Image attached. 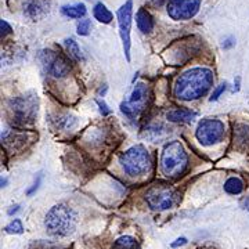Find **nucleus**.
I'll list each match as a JSON object with an SVG mask.
<instances>
[{
  "instance_id": "nucleus-1",
  "label": "nucleus",
  "mask_w": 249,
  "mask_h": 249,
  "mask_svg": "<svg viewBox=\"0 0 249 249\" xmlns=\"http://www.w3.org/2000/svg\"><path fill=\"white\" fill-rule=\"evenodd\" d=\"M213 85V72L196 67L183 72L173 86L175 97L183 101H194L205 96Z\"/></svg>"
},
{
  "instance_id": "nucleus-2",
  "label": "nucleus",
  "mask_w": 249,
  "mask_h": 249,
  "mask_svg": "<svg viewBox=\"0 0 249 249\" xmlns=\"http://www.w3.org/2000/svg\"><path fill=\"white\" fill-rule=\"evenodd\" d=\"M37 108H39V100L34 91H29L27 94L10 100L7 106L10 122L18 127L32 124L37 116Z\"/></svg>"
},
{
  "instance_id": "nucleus-3",
  "label": "nucleus",
  "mask_w": 249,
  "mask_h": 249,
  "mask_svg": "<svg viewBox=\"0 0 249 249\" xmlns=\"http://www.w3.org/2000/svg\"><path fill=\"white\" fill-rule=\"evenodd\" d=\"M160 172L166 178H180L188 166V155L180 142H168L160 154Z\"/></svg>"
},
{
  "instance_id": "nucleus-4",
  "label": "nucleus",
  "mask_w": 249,
  "mask_h": 249,
  "mask_svg": "<svg viewBox=\"0 0 249 249\" xmlns=\"http://www.w3.org/2000/svg\"><path fill=\"white\" fill-rule=\"evenodd\" d=\"M45 227L54 237H67L76 227V214L67 205H55L46 214Z\"/></svg>"
},
{
  "instance_id": "nucleus-5",
  "label": "nucleus",
  "mask_w": 249,
  "mask_h": 249,
  "mask_svg": "<svg viewBox=\"0 0 249 249\" xmlns=\"http://www.w3.org/2000/svg\"><path fill=\"white\" fill-rule=\"evenodd\" d=\"M119 162L129 176H142L151 168L150 152L142 144H137L126 150L119 157Z\"/></svg>"
},
{
  "instance_id": "nucleus-6",
  "label": "nucleus",
  "mask_w": 249,
  "mask_h": 249,
  "mask_svg": "<svg viewBox=\"0 0 249 249\" xmlns=\"http://www.w3.org/2000/svg\"><path fill=\"white\" fill-rule=\"evenodd\" d=\"M145 201L154 211H169L180 202V196L170 186L157 184L147 191Z\"/></svg>"
},
{
  "instance_id": "nucleus-7",
  "label": "nucleus",
  "mask_w": 249,
  "mask_h": 249,
  "mask_svg": "<svg viewBox=\"0 0 249 249\" xmlns=\"http://www.w3.org/2000/svg\"><path fill=\"white\" fill-rule=\"evenodd\" d=\"M150 98H151L150 88L144 83H137L129 98L124 100L121 104V111L129 119H136L137 116L142 115L145 111V108L148 107Z\"/></svg>"
},
{
  "instance_id": "nucleus-8",
  "label": "nucleus",
  "mask_w": 249,
  "mask_h": 249,
  "mask_svg": "<svg viewBox=\"0 0 249 249\" xmlns=\"http://www.w3.org/2000/svg\"><path fill=\"white\" fill-rule=\"evenodd\" d=\"M39 60L42 62L46 73L52 75L53 78L62 79L70 75L71 72V62L67 55L62 53H57L54 50H42L39 54Z\"/></svg>"
},
{
  "instance_id": "nucleus-9",
  "label": "nucleus",
  "mask_w": 249,
  "mask_h": 249,
  "mask_svg": "<svg viewBox=\"0 0 249 249\" xmlns=\"http://www.w3.org/2000/svg\"><path fill=\"white\" fill-rule=\"evenodd\" d=\"M226 134V126L217 119H204L201 121L196 130V137L202 145H213L223 140Z\"/></svg>"
},
{
  "instance_id": "nucleus-10",
  "label": "nucleus",
  "mask_w": 249,
  "mask_h": 249,
  "mask_svg": "<svg viewBox=\"0 0 249 249\" xmlns=\"http://www.w3.org/2000/svg\"><path fill=\"white\" fill-rule=\"evenodd\" d=\"M118 22H119V34L124 45V52L126 60L130 61V29H132V19H133V1L127 0L116 13Z\"/></svg>"
},
{
  "instance_id": "nucleus-11",
  "label": "nucleus",
  "mask_w": 249,
  "mask_h": 249,
  "mask_svg": "<svg viewBox=\"0 0 249 249\" xmlns=\"http://www.w3.org/2000/svg\"><path fill=\"white\" fill-rule=\"evenodd\" d=\"M202 0H169L166 11L175 21H187L198 14Z\"/></svg>"
},
{
  "instance_id": "nucleus-12",
  "label": "nucleus",
  "mask_w": 249,
  "mask_h": 249,
  "mask_svg": "<svg viewBox=\"0 0 249 249\" xmlns=\"http://www.w3.org/2000/svg\"><path fill=\"white\" fill-rule=\"evenodd\" d=\"M35 133L25 130H4L1 133V144H4L11 151H21L27 148L29 144L35 142Z\"/></svg>"
},
{
  "instance_id": "nucleus-13",
  "label": "nucleus",
  "mask_w": 249,
  "mask_h": 249,
  "mask_svg": "<svg viewBox=\"0 0 249 249\" xmlns=\"http://www.w3.org/2000/svg\"><path fill=\"white\" fill-rule=\"evenodd\" d=\"M50 11V0H25L24 14L31 19H40Z\"/></svg>"
},
{
  "instance_id": "nucleus-14",
  "label": "nucleus",
  "mask_w": 249,
  "mask_h": 249,
  "mask_svg": "<svg viewBox=\"0 0 249 249\" xmlns=\"http://www.w3.org/2000/svg\"><path fill=\"white\" fill-rule=\"evenodd\" d=\"M136 22H137L139 31H142V34H150L155 25L154 18L147 9H139L137 14H136Z\"/></svg>"
},
{
  "instance_id": "nucleus-15",
  "label": "nucleus",
  "mask_w": 249,
  "mask_h": 249,
  "mask_svg": "<svg viewBox=\"0 0 249 249\" xmlns=\"http://www.w3.org/2000/svg\"><path fill=\"white\" fill-rule=\"evenodd\" d=\"M234 142L238 148H249V124H235Z\"/></svg>"
},
{
  "instance_id": "nucleus-16",
  "label": "nucleus",
  "mask_w": 249,
  "mask_h": 249,
  "mask_svg": "<svg viewBox=\"0 0 249 249\" xmlns=\"http://www.w3.org/2000/svg\"><path fill=\"white\" fill-rule=\"evenodd\" d=\"M166 116L170 122H191L196 116V112L191 109H186V108H178V109L169 111Z\"/></svg>"
},
{
  "instance_id": "nucleus-17",
  "label": "nucleus",
  "mask_w": 249,
  "mask_h": 249,
  "mask_svg": "<svg viewBox=\"0 0 249 249\" xmlns=\"http://www.w3.org/2000/svg\"><path fill=\"white\" fill-rule=\"evenodd\" d=\"M93 16H94V18L97 19L98 22H101V24H111L112 19H114L112 13H111V11L107 9V6L103 4V3H97V4L94 6V9H93Z\"/></svg>"
},
{
  "instance_id": "nucleus-18",
  "label": "nucleus",
  "mask_w": 249,
  "mask_h": 249,
  "mask_svg": "<svg viewBox=\"0 0 249 249\" xmlns=\"http://www.w3.org/2000/svg\"><path fill=\"white\" fill-rule=\"evenodd\" d=\"M61 13L65 17L82 18L86 16L88 10L83 3H78V4H71V6H64L61 9Z\"/></svg>"
},
{
  "instance_id": "nucleus-19",
  "label": "nucleus",
  "mask_w": 249,
  "mask_h": 249,
  "mask_svg": "<svg viewBox=\"0 0 249 249\" xmlns=\"http://www.w3.org/2000/svg\"><path fill=\"white\" fill-rule=\"evenodd\" d=\"M224 191L231 196H238L244 191V181L238 178H227V181L224 183Z\"/></svg>"
},
{
  "instance_id": "nucleus-20",
  "label": "nucleus",
  "mask_w": 249,
  "mask_h": 249,
  "mask_svg": "<svg viewBox=\"0 0 249 249\" xmlns=\"http://www.w3.org/2000/svg\"><path fill=\"white\" fill-rule=\"evenodd\" d=\"M112 249H140L139 241L130 237V235H124L114 242Z\"/></svg>"
},
{
  "instance_id": "nucleus-21",
  "label": "nucleus",
  "mask_w": 249,
  "mask_h": 249,
  "mask_svg": "<svg viewBox=\"0 0 249 249\" xmlns=\"http://www.w3.org/2000/svg\"><path fill=\"white\" fill-rule=\"evenodd\" d=\"M64 45H65V49H67V53H68V55L71 58H73V60H82V53H80L79 45L72 37L65 39Z\"/></svg>"
},
{
  "instance_id": "nucleus-22",
  "label": "nucleus",
  "mask_w": 249,
  "mask_h": 249,
  "mask_svg": "<svg viewBox=\"0 0 249 249\" xmlns=\"http://www.w3.org/2000/svg\"><path fill=\"white\" fill-rule=\"evenodd\" d=\"M4 231L7 234H22L24 232V227H22V223L18 219H14L13 222L10 223L9 226H6Z\"/></svg>"
},
{
  "instance_id": "nucleus-23",
  "label": "nucleus",
  "mask_w": 249,
  "mask_h": 249,
  "mask_svg": "<svg viewBox=\"0 0 249 249\" xmlns=\"http://www.w3.org/2000/svg\"><path fill=\"white\" fill-rule=\"evenodd\" d=\"M90 28H91V21L85 18V19H80L76 25V29H78V35L80 36H88L90 34Z\"/></svg>"
},
{
  "instance_id": "nucleus-24",
  "label": "nucleus",
  "mask_w": 249,
  "mask_h": 249,
  "mask_svg": "<svg viewBox=\"0 0 249 249\" xmlns=\"http://www.w3.org/2000/svg\"><path fill=\"white\" fill-rule=\"evenodd\" d=\"M0 29H1V39L3 37H6V36L9 35V34H11V27L9 25V22L7 21H4V19H1L0 21Z\"/></svg>"
},
{
  "instance_id": "nucleus-25",
  "label": "nucleus",
  "mask_w": 249,
  "mask_h": 249,
  "mask_svg": "<svg viewBox=\"0 0 249 249\" xmlns=\"http://www.w3.org/2000/svg\"><path fill=\"white\" fill-rule=\"evenodd\" d=\"M96 103H97V106L100 107V112L103 114V116H107L111 114V109L108 108V106L104 103V101H101V100H96Z\"/></svg>"
},
{
  "instance_id": "nucleus-26",
  "label": "nucleus",
  "mask_w": 249,
  "mask_h": 249,
  "mask_svg": "<svg viewBox=\"0 0 249 249\" xmlns=\"http://www.w3.org/2000/svg\"><path fill=\"white\" fill-rule=\"evenodd\" d=\"M224 90H226V83H222V85H220V86H219V88L212 93V97L209 98V100H211V101H216L217 98L222 96V93L224 91Z\"/></svg>"
},
{
  "instance_id": "nucleus-27",
  "label": "nucleus",
  "mask_w": 249,
  "mask_h": 249,
  "mask_svg": "<svg viewBox=\"0 0 249 249\" xmlns=\"http://www.w3.org/2000/svg\"><path fill=\"white\" fill-rule=\"evenodd\" d=\"M40 181H42V176H37V180H36L35 183H34V186L31 187V188H29V190H28V196H31V194H34V193H35L36 190H37V188H39V184H40Z\"/></svg>"
},
{
  "instance_id": "nucleus-28",
  "label": "nucleus",
  "mask_w": 249,
  "mask_h": 249,
  "mask_svg": "<svg viewBox=\"0 0 249 249\" xmlns=\"http://www.w3.org/2000/svg\"><path fill=\"white\" fill-rule=\"evenodd\" d=\"M184 244H187V240L184 237H181V238L176 240V242L172 244V248H178V247H181V245H184Z\"/></svg>"
},
{
  "instance_id": "nucleus-29",
  "label": "nucleus",
  "mask_w": 249,
  "mask_h": 249,
  "mask_svg": "<svg viewBox=\"0 0 249 249\" xmlns=\"http://www.w3.org/2000/svg\"><path fill=\"white\" fill-rule=\"evenodd\" d=\"M234 45H235L234 39H232V37H229V39H226V42L223 43V47H224V49H230V47H232Z\"/></svg>"
},
{
  "instance_id": "nucleus-30",
  "label": "nucleus",
  "mask_w": 249,
  "mask_h": 249,
  "mask_svg": "<svg viewBox=\"0 0 249 249\" xmlns=\"http://www.w3.org/2000/svg\"><path fill=\"white\" fill-rule=\"evenodd\" d=\"M163 1H165V0H150V3H151L152 6H158V7H160Z\"/></svg>"
},
{
  "instance_id": "nucleus-31",
  "label": "nucleus",
  "mask_w": 249,
  "mask_h": 249,
  "mask_svg": "<svg viewBox=\"0 0 249 249\" xmlns=\"http://www.w3.org/2000/svg\"><path fill=\"white\" fill-rule=\"evenodd\" d=\"M242 205H244V208H245V209H247V211L249 212V196L248 198H245V199L242 201Z\"/></svg>"
},
{
  "instance_id": "nucleus-32",
  "label": "nucleus",
  "mask_w": 249,
  "mask_h": 249,
  "mask_svg": "<svg viewBox=\"0 0 249 249\" xmlns=\"http://www.w3.org/2000/svg\"><path fill=\"white\" fill-rule=\"evenodd\" d=\"M18 208H19V205H16V206H13V209H10V211H9V214H13V213H16V212H18Z\"/></svg>"
},
{
  "instance_id": "nucleus-33",
  "label": "nucleus",
  "mask_w": 249,
  "mask_h": 249,
  "mask_svg": "<svg viewBox=\"0 0 249 249\" xmlns=\"http://www.w3.org/2000/svg\"><path fill=\"white\" fill-rule=\"evenodd\" d=\"M6 184H7V180L6 178H1V187H6Z\"/></svg>"
}]
</instances>
